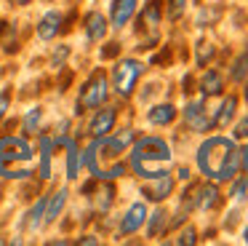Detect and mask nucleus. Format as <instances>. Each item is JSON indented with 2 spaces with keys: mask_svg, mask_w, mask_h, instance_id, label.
I'll return each mask as SVG.
<instances>
[{
  "mask_svg": "<svg viewBox=\"0 0 248 246\" xmlns=\"http://www.w3.org/2000/svg\"><path fill=\"white\" fill-rule=\"evenodd\" d=\"M144 222H147V206H144V201H136V203H131L128 211H125V217L120 219L118 233L120 235H131V233H136V230H141Z\"/></svg>",
  "mask_w": 248,
  "mask_h": 246,
  "instance_id": "obj_8",
  "label": "nucleus"
},
{
  "mask_svg": "<svg viewBox=\"0 0 248 246\" xmlns=\"http://www.w3.org/2000/svg\"><path fill=\"white\" fill-rule=\"evenodd\" d=\"M62 21H64V16L59 11H46L38 21V37L40 40H54L62 32Z\"/></svg>",
  "mask_w": 248,
  "mask_h": 246,
  "instance_id": "obj_11",
  "label": "nucleus"
},
{
  "mask_svg": "<svg viewBox=\"0 0 248 246\" xmlns=\"http://www.w3.org/2000/svg\"><path fill=\"white\" fill-rule=\"evenodd\" d=\"M240 155H243V163H240V166H243V169H246V174H248V147H246V150H243V153H240Z\"/></svg>",
  "mask_w": 248,
  "mask_h": 246,
  "instance_id": "obj_35",
  "label": "nucleus"
},
{
  "mask_svg": "<svg viewBox=\"0 0 248 246\" xmlns=\"http://www.w3.org/2000/svg\"><path fill=\"white\" fill-rule=\"evenodd\" d=\"M46 201H48V195L40 198V201L30 209V214H27V228L30 230H40V225H43V211H46Z\"/></svg>",
  "mask_w": 248,
  "mask_h": 246,
  "instance_id": "obj_21",
  "label": "nucleus"
},
{
  "mask_svg": "<svg viewBox=\"0 0 248 246\" xmlns=\"http://www.w3.org/2000/svg\"><path fill=\"white\" fill-rule=\"evenodd\" d=\"M107 19H104L102 14H99V11H91V14L86 16V37L91 43H99L102 40L104 35H107Z\"/></svg>",
  "mask_w": 248,
  "mask_h": 246,
  "instance_id": "obj_14",
  "label": "nucleus"
},
{
  "mask_svg": "<svg viewBox=\"0 0 248 246\" xmlns=\"http://www.w3.org/2000/svg\"><path fill=\"white\" fill-rule=\"evenodd\" d=\"M235 107H237V99H235V96H227V99L219 105V110H216V115H214V121H211V126L224 128L227 123L235 118Z\"/></svg>",
  "mask_w": 248,
  "mask_h": 246,
  "instance_id": "obj_18",
  "label": "nucleus"
},
{
  "mask_svg": "<svg viewBox=\"0 0 248 246\" xmlns=\"http://www.w3.org/2000/svg\"><path fill=\"white\" fill-rule=\"evenodd\" d=\"M230 75H232V80H246V75H248V51H243L240 56L235 59Z\"/></svg>",
  "mask_w": 248,
  "mask_h": 246,
  "instance_id": "obj_25",
  "label": "nucleus"
},
{
  "mask_svg": "<svg viewBox=\"0 0 248 246\" xmlns=\"http://www.w3.org/2000/svg\"><path fill=\"white\" fill-rule=\"evenodd\" d=\"M144 72V64L136 59H118L112 67V88L120 99H128L136 88V80Z\"/></svg>",
  "mask_w": 248,
  "mask_h": 246,
  "instance_id": "obj_5",
  "label": "nucleus"
},
{
  "mask_svg": "<svg viewBox=\"0 0 248 246\" xmlns=\"http://www.w3.org/2000/svg\"><path fill=\"white\" fill-rule=\"evenodd\" d=\"M179 179H184V182L189 179V169H187V166H182V169H179Z\"/></svg>",
  "mask_w": 248,
  "mask_h": 246,
  "instance_id": "obj_34",
  "label": "nucleus"
},
{
  "mask_svg": "<svg viewBox=\"0 0 248 246\" xmlns=\"http://www.w3.org/2000/svg\"><path fill=\"white\" fill-rule=\"evenodd\" d=\"M75 244H80V246H96L99 244V238H93V235H83V238H78Z\"/></svg>",
  "mask_w": 248,
  "mask_h": 246,
  "instance_id": "obj_33",
  "label": "nucleus"
},
{
  "mask_svg": "<svg viewBox=\"0 0 248 246\" xmlns=\"http://www.w3.org/2000/svg\"><path fill=\"white\" fill-rule=\"evenodd\" d=\"M184 11H187V0H168V19L171 21L182 19Z\"/></svg>",
  "mask_w": 248,
  "mask_h": 246,
  "instance_id": "obj_27",
  "label": "nucleus"
},
{
  "mask_svg": "<svg viewBox=\"0 0 248 246\" xmlns=\"http://www.w3.org/2000/svg\"><path fill=\"white\" fill-rule=\"evenodd\" d=\"M171 193H173V179L168 174L152 176V179H147V185H144V195L150 198V201H166Z\"/></svg>",
  "mask_w": 248,
  "mask_h": 246,
  "instance_id": "obj_10",
  "label": "nucleus"
},
{
  "mask_svg": "<svg viewBox=\"0 0 248 246\" xmlns=\"http://www.w3.org/2000/svg\"><path fill=\"white\" fill-rule=\"evenodd\" d=\"M8 3H11V5H30L32 0H8Z\"/></svg>",
  "mask_w": 248,
  "mask_h": 246,
  "instance_id": "obj_36",
  "label": "nucleus"
},
{
  "mask_svg": "<svg viewBox=\"0 0 248 246\" xmlns=\"http://www.w3.org/2000/svg\"><path fill=\"white\" fill-rule=\"evenodd\" d=\"M40 121H43V107H32V110H27V115H24V121H22V131L27 134H35L38 131V126H40Z\"/></svg>",
  "mask_w": 248,
  "mask_h": 246,
  "instance_id": "obj_20",
  "label": "nucleus"
},
{
  "mask_svg": "<svg viewBox=\"0 0 248 246\" xmlns=\"http://www.w3.org/2000/svg\"><path fill=\"white\" fill-rule=\"evenodd\" d=\"M166 211H163V209H155V211H152V217H150V228H147V233H150V238H155L157 233H160V230H166Z\"/></svg>",
  "mask_w": 248,
  "mask_h": 246,
  "instance_id": "obj_24",
  "label": "nucleus"
},
{
  "mask_svg": "<svg viewBox=\"0 0 248 246\" xmlns=\"http://www.w3.org/2000/svg\"><path fill=\"white\" fill-rule=\"evenodd\" d=\"M176 244H187V246H192V244H198V233H195L192 228H187V230H182L179 233V238H176Z\"/></svg>",
  "mask_w": 248,
  "mask_h": 246,
  "instance_id": "obj_29",
  "label": "nucleus"
},
{
  "mask_svg": "<svg viewBox=\"0 0 248 246\" xmlns=\"http://www.w3.org/2000/svg\"><path fill=\"white\" fill-rule=\"evenodd\" d=\"M115 121H118V112H115V107H102L91 115V121H88V134H91L93 139L99 137H107L109 131L115 128Z\"/></svg>",
  "mask_w": 248,
  "mask_h": 246,
  "instance_id": "obj_7",
  "label": "nucleus"
},
{
  "mask_svg": "<svg viewBox=\"0 0 248 246\" xmlns=\"http://www.w3.org/2000/svg\"><path fill=\"white\" fill-rule=\"evenodd\" d=\"M35 150L22 137H0V176L3 179H27L32 174Z\"/></svg>",
  "mask_w": 248,
  "mask_h": 246,
  "instance_id": "obj_3",
  "label": "nucleus"
},
{
  "mask_svg": "<svg viewBox=\"0 0 248 246\" xmlns=\"http://www.w3.org/2000/svg\"><path fill=\"white\" fill-rule=\"evenodd\" d=\"M214 53H216V48L211 46V43H200V46H198V64L203 67L205 62H211V59H214Z\"/></svg>",
  "mask_w": 248,
  "mask_h": 246,
  "instance_id": "obj_28",
  "label": "nucleus"
},
{
  "mask_svg": "<svg viewBox=\"0 0 248 246\" xmlns=\"http://www.w3.org/2000/svg\"><path fill=\"white\" fill-rule=\"evenodd\" d=\"M243 238H246V244H248V228H246V233H243Z\"/></svg>",
  "mask_w": 248,
  "mask_h": 246,
  "instance_id": "obj_37",
  "label": "nucleus"
},
{
  "mask_svg": "<svg viewBox=\"0 0 248 246\" xmlns=\"http://www.w3.org/2000/svg\"><path fill=\"white\" fill-rule=\"evenodd\" d=\"M216 201H219V190H216V185L203 182V185H195L192 190L187 193L184 206H187V209H200V211H208V209L216 206Z\"/></svg>",
  "mask_w": 248,
  "mask_h": 246,
  "instance_id": "obj_6",
  "label": "nucleus"
},
{
  "mask_svg": "<svg viewBox=\"0 0 248 246\" xmlns=\"http://www.w3.org/2000/svg\"><path fill=\"white\" fill-rule=\"evenodd\" d=\"M232 137H235V139H246L248 137V118H243V121L237 123L235 131H232Z\"/></svg>",
  "mask_w": 248,
  "mask_h": 246,
  "instance_id": "obj_32",
  "label": "nucleus"
},
{
  "mask_svg": "<svg viewBox=\"0 0 248 246\" xmlns=\"http://www.w3.org/2000/svg\"><path fill=\"white\" fill-rule=\"evenodd\" d=\"M173 163V153L168 142L157 137H141L131 147V171L139 174L141 179H152V176L168 174Z\"/></svg>",
  "mask_w": 248,
  "mask_h": 246,
  "instance_id": "obj_2",
  "label": "nucleus"
},
{
  "mask_svg": "<svg viewBox=\"0 0 248 246\" xmlns=\"http://www.w3.org/2000/svg\"><path fill=\"white\" fill-rule=\"evenodd\" d=\"M8 105H11V91H0V121H3V115L8 112Z\"/></svg>",
  "mask_w": 248,
  "mask_h": 246,
  "instance_id": "obj_31",
  "label": "nucleus"
},
{
  "mask_svg": "<svg viewBox=\"0 0 248 246\" xmlns=\"http://www.w3.org/2000/svg\"><path fill=\"white\" fill-rule=\"evenodd\" d=\"M67 179H78V174H80V166H83V153L80 147H78L75 139H67Z\"/></svg>",
  "mask_w": 248,
  "mask_h": 246,
  "instance_id": "obj_15",
  "label": "nucleus"
},
{
  "mask_svg": "<svg viewBox=\"0 0 248 246\" xmlns=\"http://www.w3.org/2000/svg\"><path fill=\"white\" fill-rule=\"evenodd\" d=\"M230 195L235 198V201H246V198H248V174L240 176V179H235V185H232Z\"/></svg>",
  "mask_w": 248,
  "mask_h": 246,
  "instance_id": "obj_26",
  "label": "nucleus"
},
{
  "mask_svg": "<svg viewBox=\"0 0 248 246\" xmlns=\"http://www.w3.org/2000/svg\"><path fill=\"white\" fill-rule=\"evenodd\" d=\"M51 155H54V139L40 137V179H51Z\"/></svg>",
  "mask_w": 248,
  "mask_h": 246,
  "instance_id": "obj_17",
  "label": "nucleus"
},
{
  "mask_svg": "<svg viewBox=\"0 0 248 246\" xmlns=\"http://www.w3.org/2000/svg\"><path fill=\"white\" fill-rule=\"evenodd\" d=\"M136 3L139 0H112V8H109V21L112 27H125L131 21V16L136 14Z\"/></svg>",
  "mask_w": 248,
  "mask_h": 246,
  "instance_id": "obj_12",
  "label": "nucleus"
},
{
  "mask_svg": "<svg viewBox=\"0 0 248 246\" xmlns=\"http://www.w3.org/2000/svg\"><path fill=\"white\" fill-rule=\"evenodd\" d=\"M176 118V107L173 105H155L150 112H147V121L155 123V126H166Z\"/></svg>",
  "mask_w": 248,
  "mask_h": 246,
  "instance_id": "obj_19",
  "label": "nucleus"
},
{
  "mask_svg": "<svg viewBox=\"0 0 248 246\" xmlns=\"http://www.w3.org/2000/svg\"><path fill=\"white\" fill-rule=\"evenodd\" d=\"M67 198H70V193L62 187V190H56L54 195H48V201H46V211H43V225H51L59 219V214L64 211L67 206Z\"/></svg>",
  "mask_w": 248,
  "mask_h": 246,
  "instance_id": "obj_13",
  "label": "nucleus"
},
{
  "mask_svg": "<svg viewBox=\"0 0 248 246\" xmlns=\"http://www.w3.org/2000/svg\"><path fill=\"white\" fill-rule=\"evenodd\" d=\"M107 96H109L107 75H104L102 70H96V72L83 83L80 94H78V102H75V112L80 115V112H86V110H96V107H102L104 102H107Z\"/></svg>",
  "mask_w": 248,
  "mask_h": 246,
  "instance_id": "obj_4",
  "label": "nucleus"
},
{
  "mask_svg": "<svg viewBox=\"0 0 248 246\" xmlns=\"http://www.w3.org/2000/svg\"><path fill=\"white\" fill-rule=\"evenodd\" d=\"M184 123H187L192 131L203 134L211 128V118L205 115V102H189L184 107Z\"/></svg>",
  "mask_w": 248,
  "mask_h": 246,
  "instance_id": "obj_9",
  "label": "nucleus"
},
{
  "mask_svg": "<svg viewBox=\"0 0 248 246\" xmlns=\"http://www.w3.org/2000/svg\"><path fill=\"white\" fill-rule=\"evenodd\" d=\"M139 21H144V24L150 27V30H155V27L160 24V3H155V0H152V3L147 5L144 11H141Z\"/></svg>",
  "mask_w": 248,
  "mask_h": 246,
  "instance_id": "obj_23",
  "label": "nucleus"
},
{
  "mask_svg": "<svg viewBox=\"0 0 248 246\" xmlns=\"http://www.w3.org/2000/svg\"><path fill=\"white\" fill-rule=\"evenodd\" d=\"M67 56H70V48H67V46H59V51H54V56H51V62H54V67H62Z\"/></svg>",
  "mask_w": 248,
  "mask_h": 246,
  "instance_id": "obj_30",
  "label": "nucleus"
},
{
  "mask_svg": "<svg viewBox=\"0 0 248 246\" xmlns=\"http://www.w3.org/2000/svg\"><path fill=\"white\" fill-rule=\"evenodd\" d=\"M224 91V78H221L216 70H208V72L200 78V94L203 96H219Z\"/></svg>",
  "mask_w": 248,
  "mask_h": 246,
  "instance_id": "obj_16",
  "label": "nucleus"
},
{
  "mask_svg": "<svg viewBox=\"0 0 248 246\" xmlns=\"http://www.w3.org/2000/svg\"><path fill=\"white\" fill-rule=\"evenodd\" d=\"M240 163H243L240 150L227 137H211L198 150V169L214 182L232 179L240 171Z\"/></svg>",
  "mask_w": 248,
  "mask_h": 246,
  "instance_id": "obj_1",
  "label": "nucleus"
},
{
  "mask_svg": "<svg viewBox=\"0 0 248 246\" xmlns=\"http://www.w3.org/2000/svg\"><path fill=\"white\" fill-rule=\"evenodd\" d=\"M0 46L6 48V51H16V27L11 21L0 27Z\"/></svg>",
  "mask_w": 248,
  "mask_h": 246,
  "instance_id": "obj_22",
  "label": "nucleus"
}]
</instances>
